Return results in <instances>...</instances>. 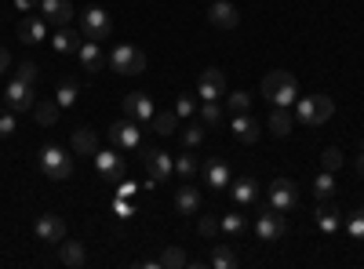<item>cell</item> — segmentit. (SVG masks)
Returning <instances> with one entry per match:
<instances>
[{"instance_id":"6da1fadb","label":"cell","mask_w":364,"mask_h":269,"mask_svg":"<svg viewBox=\"0 0 364 269\" xmlns=\"http://www.w3.org/2000/svg\"><path fill=\"white\" fill-rule=\"evenodd\" d=\"M262 95L273 102V106H295V99H299V80H295V73H288V70H273V73H266L262 77Z\"/></svg>"},{"instance_id":"7a4b0ae2","label":"cell","mask_w":364,"mask_h":269,"mask_svg":"<svg viewBox=\"0 0 364 269\" xmlns=\"http://www.w3.org/2000/svg\"><path fill=\"white\" fill-rule=\"evenodd\" d=\"M331 113H336V102L328 95H310V99H295V121L302 128H321L331 121Z\"/></svg>"},{"instance_id":"3957f363","label":"cell","mask_w":364,"mask_h":269,"mask_svg":"<svg viewBox=\"0 0 364 269\" xmlns=\"http://www.w3.org/2000/svg\"><path fill=\"white\" fill-rule=\"evenodd\" d=\"M37 168L51 178V182H66V178L73 175V160L66 157V149H63V146H55V142L41 146V153H37Z\"/></svg>"},{"instance_id":"277c9868","label":"cell","mask_w":364,"mask_h":269,"mask_svg":"<svg viewBox=\"0 0 364 269\" xmlns=\"http://www.w3.org/2000/svg\"><path fill=\"white\" fill-rule=\"evenodd\" d=\"M80 33H84V40H106V37L113 33V18H109V11L99 8V4L84 8V11H80Z\"/></svg>"},{"instance_id":"5b68a950","label":"cell","mask_w":364,"mask_h":269,"mask_svg":"<svg viewBox=\"0 0 364 269\" xmlns=\"http://www.w3.org/2000/svg\"><path fill=\"white\" fill-rule=\"evenodd\" d=\"M109 70L117 73H128V77H139L146 70V55L135 48V44H117L109 51Z\"/></svg>"},{"instance_id":"8992f818","label":"cell","mask_w":364,"mask_h":269,"mask_svg":"<svg viewBox=\"0 0 364 269\" xmlns=\"http://www.w3.org/2000/svg\"><path fill=\"white\" fill-rule=\"evenodd\" d=\"M288 233V222H284V215L277 212V207H262L259 212V219H255V236L262 244H273V241H281V236Z\"/></svg>"},{"instance_id":"52a82bcc","label":"cell","mask_w":364,"mask_h":269,"mask_svg":"<svg viewBox=\"0 0 364 269\" xmlns=\"http://www.w3.org/2000/svg\"><path fill=\"white\" fill-rule=\"evenodd\" d=\"M266 204L277 207L281 215L295 212V207H299V190H295L291 178H273V182H269V200H266Z\"/></svg>"},{"instance_id":"ba28073f","label":"cell","mask_w":364,"mask_h":269,"mask_svg":"<svg viewBox=\"0 0 364 269\" xmlns=\"http://www.w3.org/2000/svg\"><path fill=\"white\" fill-rule=\"evenodd\" d=\"M33 84H26V80H8V87H4V102H8V109L11 113H29L33 109Z\"/></svg>"},{"instance_id":"9c48e42d","label":"cell","mask_w":364,"mask_h":269,"mask_svg":"<svg viewBox=\"0 0 364 269\" xmlns=\"http://www.w3.org/2000/svg\"><path fill=\"white\" fill-rule=\"evenodd\" d=\"M142 164L149 171V186H164L171 178V171H175V160L164 153V149H149V153L142 157Z\"/></svg>"},{"instance_id":"30bf717a","label":"cell","mask_w":364,"mask_h":269,"mask_svg":"<svg viewBox=\"0 0 364 269\" xmlns=\"http://www.w3.org/2000/svg\"><path fill=\"white\" fill-rule=\"evenodd\" d=\"M95 168L102 175V182H109V186H117L120 178H124V157H120V149H99Z\"/></svg>"},{"instance_id":"8fae6325","label":"cell","mask_w":364,"mask_h":269,"mask_svg":"<svg viewBox=\"0 0 364 269\" xmlns=\"http://www.w3.org/2000/svg\"><path fill=\"white\" fill-rule=\"evenodd\" d=\"M124 102V116L128 121H135V124H154V99L149 95H142V92H132V95H124L120 99Z\"/></svg>"},{"instance_id":"7c38bea8","label":"cell","mask_w":364,"mask_h":269,"mask_svg":"<svg viewBox=\"0 0 364 269\" xmlns=\"http://www.w3.org/2000/svg\"><path fill=\"white\" fill-rule=\"evenodd\" d=\"M223 95H226V77H223V70H204V73L197 77V99L219 102Z\"/></svg>"},{"instance_id":"4fadbf2b","label":"cell","mask_w":364,"mask_h":269,"mask_svg":"<svg viewBox=\"0 0 364 269\" xmlns=\"http://www.w3.org/2000/svg\"><path fill=\"white\" fill-rule=\"evenodd\" d=\"M106 138H109L113 149H135V146L142 142V131H139L135 121H117V124L106 131Z\"/></svg>"},{"instance_id":"5bb4252c","label":"cell","mask_w":364,"mask_h":269,"mask_svg":"<svg viewBox=\"0 0 364 269\" xmlns=\"http://www.w3.org/2000/svg\"><path fill=\"white\" fill-rule=\"evenodd\" d=\"M200 175H204V182H208L211 190H230V182H233L230 164H226L223 157H208V160L200 164Z\"/></svg>"},{"instance_id":"9a60e30c","label":"cell","mask_w":364,"mask_h":269,"mask_svg":"<svg viewBox=\"0 0 364 269\" xmlns=\"http://www.w3.org/2000/svg\"><path fill=\"white\" fill-rule=\"evenodd\" d=\"M33 233H37V241H44V244H63L66 241V222L58 215H41Z\"/></svg>"},{"instance_id":"2e32d148","label":"cell","mask_w":364,"mask_h":269,"mask_svg":"<svg viewBox=\"0 0 364 269\" xmlns=\"http://www.w3.org/2000/svg\"><path fill=\"white\" fill-rule=\"evenodd\" d=\"M314 222H317V229H321V233H328V236H336V233L343 229V215H339V207L331 204V200H321V204H317Z\"/></svg>"},{"instance_id":"e0dca14e","label":"cell","mask_w":364,"mask_h":269,"mask_svg":"<svg viewBox=\"0 0 364 269\" xmlns=\"http://www.w3.org/2000/svg\"><path fill=\"white\" fill-rule=\"evenodd\" d=\"M208 22L215 29H237L240 26V11L230 4V0H215V4L208 8Z\"/></svg>"},{"instance_id":"ac0fdd59","label":"cell","mask_w":364,"mask_h":269,"mask_svg":"<svg viewBox=\"0 0 364 269\" xmlns=\"http://www.w3.org/2000/svg\"><path fill=\"white\" fill-rule=\"evenodd\" d=\"M233 135H237V142H245V146H252V142H259V135H262V124L255 121L252 113H237L233 116Z\"/></svg>"},{"instance_id":"d6986e66","label":"cell","mask_w":364,"mask_h":269,"mask_svg":"<svg viewBox=\"0 0 364 269\" xmlns=\"http://www.w3.org/2000/svg\"><path fill=\"white\" fill-rule=\"evenodd\" d=\"M44 37H48L44 15H26V18L18 22V40H22V44H41Z\"/></svg>"},{"instance_id":"ffe728a7","label":"cell","mask_w":364,"mask_h":269,"mask_svg":"<svg viewBox=\"0 0 364 269\" xmlns=\"http://www.w3.org/2000/svg\"><path fill=\"white\" fill-rule=\"evenodd\" d=\"M41 15H44V22H51V26H70L73 4H70V0H41Z\"/></svg>"},{"instance_id":"44dd1931","label":"cell","mask_w":364,"mask_h":269,"mask_svg":"<svg viewBox=\"0 0 364 269\" xmlns=\"http://www.w3.org/2000/svg\"><path fill=\"white\" fill-rule=\"evenodd\" d=\"M80 40H84V33H77L70 26H58V33L51 37V48L58 55H73V51H80Z\"/></svg>"},{"instance_id":"7402d4cb","label":"cell","mask_w":364,"mask_h":269,"mask_svg":"<svg viewBox=\"0 0 364 269\" xmlns=\"http://www.w3.org/2000/svg\"><path fill=\"white\" fill-rule=\"evenodd\" d=\"M204 265H211V269H237L240 258H237V251L230 244H211V255L204 258Z\"/></svg>"},{"instance_id":"603a6c76","label":"cell","mask_w":364,"mask_h":269,"mask_svg":"<svg viewBox=\"0 0 364 269\" xmlns=\"http://www.w3.org/2000/svg\"><path fill=\"white\" fill-rule=\"evenodd\" d=\"M70 146H73V153L95 157V153H99V135H95V128H77L73 138H70Z\"/></svg>"},{"instance_id":"cb8c5ba5","label":"cell","mask_w":364,"mask_h":269,"mask_svg":"<svg viewBox=\"0 0 364 269\" xmlns=\"http://www.w3.org/2000/svg\"><path fill=\"white\" fill-rule=\"evenodd\" d=\"M175 207H178V215H197L200 212V190L182 182L178 193H175Z\"/></svg>"},{"instance_id":"d4e9b609","label":"cell","mask_w":364,"mask_h":269,"mask_svg":"<svg viewBox=\"0 0 364 269\" xmlns=\"http://www.w3.org/2000/svg\"><path fill=\"white\" fill-rule=\"evenodd\" d=\"M291 128H295V113H291L288 106H273V113H269V131L277 135V138H284V135H291Z\"/></svg>"},{"instance_id":"484cf974","label":"cell","mask_w":364,"mask_h":269,"mask_svg":"<svg viewBox=\"0 0 364 269\" xmlns=\"http://www.w3.org/2000/svg\"><path fill=\"white\" fill-rule=\"evenodd\" d=\"M230 193H233L237 204H252L259 197V182H255L252 175H240V178H233V182H230Z\"/></svg>"},{"instance_id":"4316f807","label":"cell","mask_w":364,"mask_h":269,"mask_svg":"<svg viewBox=\"0 0 364 269\" xmlns=\"http://www.w3.org/2000/svg\"><path fill=\"white\" fill-rule=\"evenodd\" d=\"M80 66L84 70H91V73H95V70H102V48H99V40H80Z\"/></svg>"},{"instance_id":"83f0119b","label":"cell","mask_w":364,"mask_h":269,"mask_svg":"<svg viewBox=\"0 0 364 269\" xmlns=\"http://www.w3.org/2000/svg\"><path fill=\"white\" fill-rule=\"evenodd\" d=\"M58 258H63L66 265H87V248L80 241H66L63 248H58Z\"/></svg>"},{"instance_id":"f1b7e54d","label":"cell","mask_w":364,"mask_h":269,"mask_svg":"<svg viewBox=\"0 0 364 269\" xmlns=\"http://www.w3.org/2000/svg\"><path fill=\"white\" fill-rule=\"evenodd\" d=\"M33 116L41 128H55L58 121V102H33Z\"/></svg>"},{"instance_id":"f546056e","label":"cell","mask_w":364,"mask_h":269,"mask_svg":"<svg viewBox=\"0 0 364 269\" xmlns=\"http://www.w3.org/2000/svg\"><path fill=\"white\" fill-rule=\"evenodd\" d=\"M200 142H204V121H186V124H182V146L197 149Z\"/></svg>"},{"instance_id":"4dcf8cb0","label":"cell","mask_w":364,"mask_h":269,"mask_svg":"<svg viewBox=\"0 0 364 269\" xmlns=\"http://www.w3.org/2000/svg\"><path fill=\"white\" fill-rule=\"evenodd\" d=\"M175 171H178L182 182H190V178L200 171V164H197V157H193V153H182V157H175Z\"/></svg>"},{"instance_id":"1f68e13d","label":"cell","mask_w":364,"mask_h":269,"mask_svg":"<svg viewBox=\"0 0 364 269\" xmlns=\"http://www.w3.org/2000/svg\"><path fill=\"white\" fill-rule=\"evenodd\" d=\"M331 193H336V178H331V171H321L314 178V197L317 200H331Z\"/></svg>"},{"instance_id":"d6a6232c","label":"cell","mask_w":364,"mask_h":269,"mask_svg":"<svg viewBox=\"0 0 364 269\" xmlns=\"http://www.w3.org/2000/svg\"><path fill=\"white\" fill-rule=\"evenodd\" d=\"M77 95H80V87H77L73 80H63V84H58V95H55L58 109H70V106L77 102Z\"/></svg>"},{"instance_id":"836d02e7","label":"cell","mask_w":364,"mask_h":269,"mask_svg":"<svg viewBox=\"0 0 364 269\" xmlns=\"http://www.w3.org/2000/svg\"><path fill=\"white\" fill-rule=\"evenodd\" d=\"M190 258H186V251L182 248H164L161 251V258H157V265H164V269H178V265H186Z\"/></svg>"},{"instance_id":"e575fe53","label":"cell","mask_w":364,"mask_h":269,"mask_svg":"<svg viewBox=\"0 0 364 269\" xmlns=\"http://www.w3.org/2000/svg\"><path fill=\"white\" fill-rule=\"evenodd\" d=\"M154 128H157V135H175V131H178L175 109H171V113H154Z\"/></svg>"},{"instance_id":"d590c367","label":"cell","mask_w":364,"mask_h":269,"mask_svg":"<svg viewBox=\"0 0 364 269\" xmlns=\"http://www.w3.org/2000/svg\"><path fill=\"white\" fill-rule=\"evenodd\" d=\"M321 168H324V171L343 168V149H339V146H328L324 153H321Z\"/></svg>"},{"instance_id":"8d00e7d4","label":"cell","mask_w":364,"mask_h":269,"mask_svg":"<svg viewBox=\"0 0 364 269\" xmlns=\"http://www.w3.org/2000/svg\"><path fill=\"white\" fill-rule=\"evenodd\" d=\"M193 113H197L193 95H178V99H175V116H178V121H190Z\"/></svg>"},{"instance_id":"74e56055","label":"cell","mask_w":364,"mask_h":269,"mask_svg":"<svg viewBox=\"0 0 364 269\" xmlns=\"http://www.w3.org/2000/svg\"><path fill=\"white\" fill-rule=\"evenodd\" d=\"M346 233L353 236V241H364V207H360V212H353V215L346 219Z\"/></svg>"},{"instance_id":"f35d334b","label":"cell","mask_w":364,"mask_h":269,"mask_svg":"<svg viewBox=\"0 0 364 269\" xmlns=\"http://www.w3.org/2000/svg\"><path fill=\"white\" fill-rule=\"evenodd\" d=\"M200 121H204V128H208V124L215 128V124L223 121V109H219V102H204V106H200Z\"/></svg>"},{"instance_id":"ab89813d","label":"cell","mask_w":364,"mask_h":269,"mask_svg":"<svg viewBox=\"0 0 364 269\" xmlns=\"http://www.w3.org/2000/svg\"><path fill=\"white\" fill-rule=\"evenodd\" d=\"M223 233H230V236H240L245 233V215H223Z\"/></svg>"},{"instance_id":"60d3db41","label":"cell","mask_w":364,"mask_h":269,"mask_svg":"<svg viewBox=\"0 0 364 269\" xmlns=\"http://www.w3.org/2000/svg\"><path fill=\"white\" fill-rule=\"evenodd\" d=\"M197 229H200V236H208V241H215V236H219V219H211V215H204L200 222H197Z\"/></svg>"},{"instance_id":"b9f144b4","label":"cell","mask_w":364,"mask_h":269,"mask_svg":"<svg viewBox=\"0 0 364 269\" xmlns=\"http://www.w3.org/2000/svg\"><path fill=\"white\" fill-rule=\"evenodd\" d=\"M226 102H230V109H233V113H248V106H252V95H248V92H233Z\"/></svg>"},{"instance_id":"7bdbcfd3","label":"cell","mask_w":364,"mask_h":269,"mask_svg":"<svg viewBox=\"0 0 364 269\" xmlns=\"http://www.w3.org/2000/svg\"><path fill=\"white\" fill-rule=\"evenodd\" d=\"M15 131V116H11V109L4 106V109H0V138H8Z\"/></svg>"},{"instance_id":"ee69618b","label":"cell","mask_w":364,"mask_h":269,"mask_svg":"<svg viewBox=\"0 0 364 269\" xmlns=\"http://www.w3.org/2000/svg\"><path fill=\"white\" fill-rule=\"evenodd\" d=\"M113 215H120V219H132L135 215V207L128 204V197H117L113 200Z\"/></svg>"},{"instance_id":"f6af8a7d","label":"cell","mask_w":364,"mask_h":269,"mask_svg":"<svg viewBox=\"0 0 364 269\" xmlns=\"http://www.w3.org/2000/svg\"><path fill=\"white\" fill-rule=\"evenodd\" d=\"M18 80L37 84V62H18Z\"/></svg>"},{"instance_id":"bcb514c9","label":"cell","mask_w":364,"mask_h":269,"mask_svg":"<svg viewBox=\"0 0 364 269\" xmlns=\"http://www.w3.org/2000/svg\"><path fill=\"white\" fill-rule=\"evenodd\" d=\"M135 182H132V178H120V182H117V197H135Z\"/></svg>"},{"instance_id":"7dc6e473","label":"cell","mask_w":364,"mask_h":269,"mask_svg":"<svg viewBox=\"0 0 364 269\" xmlns=\"http://www.w3.org/2000/svg\"><path fill=\"white\" fill-rule=\"evenodd\" d=\"M8 66H11V55H8V48H0V77L8 73Z\"/></svg>"},{"instance_id":"c3c4849f","label":"cell","mask_w":364,"mask_h":269,"mask_svg":"<svg viewBox=\"0 0 364 269\" xmlns=\"http://www.w3.org/2000/svg\"><path fill=\"white\" fill-rule=\"evenodd\" d=\"M15 8H18V11H33V8H41V4H37V0H15Z\"/></svg>"},{"instance_id":"681fc988","label":"cell","mask_w":364,"mask_h":269,"mask_svg":"<svg viewBox=\"0 0 364 269\" xmlns=\"http://www.w3.org/2000/svg\"><path fill=\"white\" fill-rule=\"evenodd\" d=\"M357 175L364 178V149H360V157H357Z\"/></svg>"}]
</instances>
